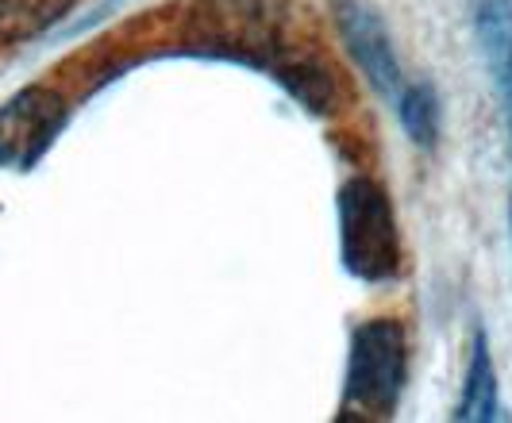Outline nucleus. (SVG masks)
Returning a JSON list of instances; mask_svg holds the SVG:
<instances>
[{"mask_svg": "<svg viewBox=\"0 0 512 423\" xmlns=\"http://www.w3.org/2000/svg\"><path fill=\"white\" fill-rule=\"evenodd\" d=\"M409 377V339L389 316L366 320L351 331V354L343 374L339 420H393Z\"/></svg>", "mask_w": 512, "mask_h": 423, "instance_id": "1", "label": "nucleus"}, {"mask_svg": "<svg viewBox=\"0 0 512 423\" xmlns=\"http://www.w3.org/2000/svg\"><path fill=\"white\" fill-rule=\"evenodd\" d=\"M339 254L347 274L382 285L401 274V235L393 200L370 177H351L339 189Z\"/></svg>", "mask_w": 512, "mask_h": 423, "instance_id": "2", "label": "nucleus"}, {"mask_svg": "<svg viewBox=\"0 0 512 423\" xmlns=\"http://www.w3.org/2000/svg\"><path fill=\"white\" fill-rule=\"evenodd\" d=\"M66 100L31 85L0 108V166L4 170H31L54 147L58 131L66 127Z\"/></svg>", "mask_w": 512, "mask_h": 423, "instance_id": "3", "label": "nucleus"}, {"mask_svg": "<svg viewBox=\"0 0 512 423\" xmlns=\"http://www.w3.org/2000/svg\"><path fill=\"white\" fill-rule=\"evenodd\" d=\"M335 27H339V39H343L347 54L355 58L362 77L370 81V89L382 100L397 104L401 89H405V74H401L393 39L378 20V12H370L359 0H335Z\"/></svg>", "mask_w": 512, "mask_h": 423, "instance_id": "4", "label": "nucleus"}, {"mask_svg": "<svg viewBox=\"0 0 512 423\" xmlns=\"http://www.w3.org/2000/svg\"><path fill=\"white\" fill-rule=\"evenodd\" d=\"M474 31L497 93L512 104V0H474Z\"/></svg>", "mask_w": 512, "mask_h": 423, "instance_id": "5", "label": "nucleus"}, {"mask_svg": "<svg viewBox=\"0 0 512 423\" xmlns=\"http://www.w3.org/2000/svg\"><path fill=\"white\" fill-rule=\"evenodd\" d=\"M497 374H493V358H489L486 331L474 335V354L466 366V381H462V397L455 408L459 423H489L497 420Z\"/></svg>", "mask_w": 512, "mask_h": 423, "instance_id": "6", "label": "nucleus"}, {"mask_svg": "<svg viewBox=\"0 0 512 423\" xmlns=\"http://www.w3.org/2000/svg\"><path fill=\"white\" fill-rule=\"evenodd\" d=\"M77 0H0V39L27 43L43 31H51Z\"/></svg>", "mask_w": 512, "mask_h": 423, "instance_id": "7", "label": "nucleus"}, {"mask_svg": "<svg viewBox=\"0 0 512 423\" xmlns=\"http://www.w3.org/2000/svg\"><path fill=\"white\" fill-rule=\"evenodd\" d=\"M397 116H401V127L412 143L420 150H436L439 143V97L432 85H405L401 97H397Z\"/></svg>", "mask_w": 512, "mask_h": 423, "instance_id": "8", "label": "nucleus"}, {"mask_svg": "<svg viewBox=\"0 0 512 423\" xmlns=\"http://www.w3.org/2000/svg\"><path fill=\"white\" fill-rule=\"evenodd\" d=\"M509 224H512V208H509Z\"/></svg>", "mask_w": 512, "mask_h": 423, "instance_id": "9", "label": "nucleus"}, {"mask_svg": "<svg viewBox=\"0 0 512 423\" xmlns=\"http://www.w3.org/2000/svg\"><path fill=\"white\" fill-rule=\"evenodd\" d=\"M509 112H512V104H509Z\"/></svg>", "mask_w": 512, "mask_h": 423, "instance_id": "10", "label": "nucleus"}]
</instances>
